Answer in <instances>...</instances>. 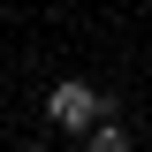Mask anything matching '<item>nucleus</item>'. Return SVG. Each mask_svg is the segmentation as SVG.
<instances>
[{
	"label": "nucleus",
	"mask_w": 152,
	"mask_h": 152,
	"mask_svg": "<svg viewBox=\"0 0 152 152\" xmlns=\"http://www.w3.org/2000/svg\"><path fill=\"white\" fill-rule=\"evenodd\" d=\"M46 122H53L61 137H84L91 122H107V91L84 84V76H61L53 91H46Z\"/></svg>",
	"instance_id": "obj_1"
},
{
	"label": "nucleus",
	"mask_w": 152,
	"mask_h": 152,
	"mask_svg": "<svg viewBox=\"0 0 152 152\" xmlns=\"http://www.w3.org/2000/svg\"><path fill=\"white\" fill-rule=\"evenodd\" d=\"M84 152H137V145H129L122 122H91V129H84Z\"/></svg>",
	"instance_id": "obj_2"
},
{
	"label": "nucleus",
	"mask_w": 152,
	"mask_h": 152,
	"mask_svg": "<svg viewBox=\"0 0 152 152\" xmlns=\"http://www.w3.org/2000/svg\"><path fill=\"white\" fill-rule=\"evenodd\" d=\"M8 152H53V145H8Z\"/></svg>",
	"instance_id": "obj_3"
}]
</instances>
